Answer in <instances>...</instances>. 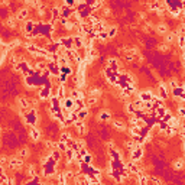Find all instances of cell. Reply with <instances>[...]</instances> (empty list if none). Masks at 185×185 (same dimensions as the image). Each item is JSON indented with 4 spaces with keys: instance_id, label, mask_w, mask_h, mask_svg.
<instances>
[{
    "instance_id": "cell-1",
    "label": "cell",
    "mask_w": 185,
    "mask_h": 185,
    "mask_svg": "<svg viewBox=\"0 0 185 185\" xmlns=\"http://www.w3.org/2000/svg\"><path fill=\"white\" fill-rule=\"evenodd\" d=\"M61 48H64V51H70V49H75L74 46V36H62L57 41Z\"/></svg>"
},
{
    "instance_id": "cell-2",
    "label": "cell",
    "mask_w": 185,
    "mask_h": 185,
    "mask_svg": "<svg viewBox=\"0 0 185 185\" xmlns=\"http://www.w3.org/2000/svg\"><path fill=\"white\" fill-rule=\"evenodd\" d=\"M25 122H26V124L35 127V124L38 122V113H36V110H33V109L29 110V113H26V116H25Z\"/></svg>"
},
{
    "instance_id": "cell-3",
    "label": "cell",
    "mask_w": 185,
    "mask_h": 185,
    "mask_svg": "<svg viewBox=\"0 0 185 185\" xmlns=\"http://www.w3.org/2000/svg\"><path fill=\"white\" fill-rule=\"evenodd\" d=\"M138 99L145 101V103H153V100L156 99V97H155V94H153L152 91H139Z\"/></svg>"
},
{
    "instance_id": "cell-4",
    "label": "cell",
    "mask_w": 185,
    "mask_h": 185,
    "mask_svg": "<svg viewBox=\"0 0 185 185\" xmlns=\"http://www.w3.org/2000/svg\"><path fill=\"white\" fill-rule=\"evenodd\" d=\"M143 156V147L142 146H135L130 151V159H132L133 162H138L140 161Z\"/></svg>"
},
{
    "instance_id": "cell-5",
    "label": "cell",
    "mask_w": 185,
    "mask_h": 185,
    "mask_svg": "<svg viewBox=\"0 0 185 185\" xmlns=\"http://www.w3.org/2000/svg\"><path fill=\"white\" fill-rule=\"evenodd\" d=\"M14 68H16L18 71L23 72V74H25L26 77L32 74V68H30V66L28 65V62H26V61H20L19 64H16V65H14Z\"/></svg>"
},
{
    "instance_id": "cell-6",
    "label": "cell",
    "mask_w": 185,
    "mask_h": 185,
    "mask_svg": "<svg viewBox=\"0 0 185 185\" xmlns=\"http://www.w3.org/2000/svg\"><path fill=\"white\" fill-rule=\"evenodd\" d=\"M62 110H68V111H75V100L71 97H66L65 100H62Z\"/></svg>"
},
{
    "instance_id": "cell-7",
    "label": "cell",
    "mask_w": 185,
    "mask_h": 185,
    "mask_svg": "<svg viewBox=\"0 0 185 185\" xmlns=\"http://www.w3.org/2000/svg\"><path fill=\"white\" fill-rule=\"evenodd\" d=\"M97 119L100 122H110L111 120V111L110 110H100L97 114Z\"/></svg>"
},
{
    "instance_id": "cell-8",
    "label": "cell",
    "mask_w": 185,
    "mask_h": 185,
    "mask_svg": "<svg viewBox=\"0 0 185 185\" xmlns=\"http://www.w3.org/2000/svg\"><path fill=\"white\" fill-rule=\"evenodd\" d=\"M36 26H38V25L35 23L33 20H28V22H25V26H23L25 35H32L33 30L36 29Z\"/></svg>"
},
{
    "instance_id": "cell-9",
    "label": "cell",
    "mask_w": 185,
    "mask_h": 185,
    "mask_svg": "<svg viewBox=\"0 0 185 185\" xmlns=\"http://www.w3.org/2000/svg\"><path fill=\"white\" fill-rule=\"evenodd\" d=\"M172 91H174V99L179 100V101H185V90L182 88V86L176 87L175 90H172Z\"/></svg>"
},
{
    "instance_id": "cell-10",
    "label": "cell",
    "mask_w": 185,
    "mask_h": 185,
    "mask_svg": "<svg viewBox=\"0 0 185 185\" xmlns=\"http://www.w3.org/2000/svg\"><path fill=\"white\" fill-rule=\"evenodd\" d=\"M107 68H110L116 74H119V62H117V59L116 58H109L107 59Z\"/></svg>"
},
{
    "instance_id": "cell-11",
    "label": "cell",
    "mask_w": 185,
    "mask_h": 185,
    "mask_svg": "<svg viewBox=\"0 0 185 185\" xmlns=\"http://www.w3.org/2000/svg\"><path fill=\"white\" fill-rule=\"evenodd\" d=\"M74 46H75V49H80V48L86 46V38L82 35H75L74 36Z\"/></svg>"
},
{
    "instance_id": "cell-12",
    "label": "cell",
    "mask_w": 185,
    "mask_h": 185,
    "mask_svg": "<svg viewBox=\"0 0 185 185\" xmlns=\"http://www.w3.org/2000/svg\"><path fill=\"white\" fill-rule=\"evenodd\" d=\"M158 93H159V99L161 100H166L169 97V93H168V87L165 84H159L158 87Z\"/></svg>"
},
{
    "instance_id": "cell-13",
    "label": "cell",
    "mask_w": 185,
    "mask_h": 185,
    "mask_svg": "<svg viewBox=\"0 0 185 185\" xmlns=\"http://www.w3.org/2000/svg\"><path fill=\"white\" fill-rule=\"evenodd\" d=\"M22 165H23V161L22 159H19V158H12L9 162V166L12 168V169H20L22 168Z\"/></svg>"
},
{
    "instance_id": "cell-14",
    "label": "cell",
    "mask_w": 185,
    "mask_h": 185,
    "mask_svg": "<svg viewBox=\"0 0 185 185\" xmlns=\"http://www.w3.org/2000/svg\"><path fill=\"white\" fill-rule=\"evenodd\" d=\"M65 86H64V84H59V86H58V88H57V93H55V95H57V97H58V99H59V100H61V101H62V100H65L66 99V93H65Z\"/></svg>"
},
{
    "instance_id": "cell-15",
    "label": "cell",
    "mask_w": 185,
    "mask_h": 185,
    "mask_svg": "<svg viewBox=\"0 0 185 185\" xmlns=\"http://www.w3.org/2000/svg\"><path fill=\"white\" fill-rule=\"evenodd\" d=\"M165 41H166L168 45L172 43V42H175V41H178V33H176V32H168L165 35Z\"/></svg>"
},
{
    "instance_id": "cell-16",
    "label": "cell",
    "mask_w": 185,
    "mask_h": 185,
    "mask_svg": "<svg viewBox=\"0 0 185 185\" xmlns=\"http://www.w3.org/2000/svg\"><path fill=\"white\" fill-rule=\"evenodd\" d=\"M155 30H156L158 35H166V33H168V26H166L165 23H158Z\"/></svg>"
},
{
    "instance_id": "cell-17",
    "label": "cell",
    "mask_w": 185,
    "mask_h": 185,
    "mask_svg": "<svg viewBox=\"0 0 185 185\" xmlns=\"http://www.w3.org/2000/svg\"><path fill=\"white\" fill-rule=\"evenodd\" d=\"M39 97L42 100L49 99V97H51V88H49V87H42V90L39 93Z\"/></svg>"
},
{
    "instance_id": "cell-18",
    "label": "cell",
    "mask_w": 185,
    "mask_h": 185,
    "mask_svg": "<svg viewBox=\"0 0 185 185\" xmlns=\"http://www.w3.org/2000/svg\"><path fill=\"white\" fill-rule=\"evenodd\" d=\"M145 101H142V100H136V101H133V106H135V109H136V111H145Z\"/></svg>"
},
{
    "instance_id": "cell-19",
    "label": "cell",
    "mask_w": 185,
    "mask_h": 185,
    "mask_svg": "<svg viewBox=\"0 0 185 185\" xmlns=\"http://www.w3.org/2000/svg\"><path fill=\"white\" fill-rule=\"evenodd\" d=\"M87 116H88V109H82V110H78L77 111V119L81 120V122H84L87 119Z\"/></svg>"
},
{
    "instance_id": "cell-20",
    "label": "cell",
    "mask_w": 185,
    "mask_h": 185,
    "mask_svg": "<svg viewBox=\"0 0 185 185\" xmlns=\"http://www.w3.org/2000/svg\"><path fill=\"white\" fill-rule=\"evenodd\" d=\"M113 127L119 132H123V130H126V124L122 120H113Z\"/></svg>"
},
{
    "instance_id": "cell-21",
    "label": "cell",
    "mask_w": 185,
    "mask_h": 185,
    "mask_svg": "<svg viewBox=\"0 0 185 185\" xmlns=\"http://www.w3.org/2000/svg\"><path fill=\"white\" fill-rule=\"evenodd\" d=\"M28 14H29V10L25 7V9H19V12H18V14H16V19H19V20H25L26 18H28Z\"/></svg>"
},
{
    "instance_id": "cell-22",
    "label": "cell",
    "mask_w": 185,
    "mask_h": 185,
    "mask_svg": "<svg viewBox=\"0 0 185 185\" xmlns=\"http://www.w3.org/2000/svg\"><path fill=\"white\" fill-rule=\"evenodd\" d=\"M127 169H129V171H130V172H132V174H139V172H140V171H139V166H138V162H129V163H127Z\"/></svg>"
},
{
    "instance_id": "cell-23",
    "label": "cell",
    "mask_w": 185,
    "mask_h": 185,
    "mask_svg": "<svg viewBox=\"0 0 185 185\" xmlns=\"http://www.w3.org/2000/svg\"><path fill=\"white\" fill-rule=\"evenodd\" d=\"M138 181H139V185H147L149 178H147L143 172H139V174H138Z\"/></svg>"
},
{
    "instance_id": "cell-24",
    "label": "cell",
    "mask_w": 185,
    "mask_h": 185,
    "mask_svg": "<svg viewBox=\"0 0 185 185\" xmlns=\"http://www.w3.org/2000/svg\"><path fill=\"white\" fill-rule=\"evenodd\" d=\"M172 165H174V169H182V168L185 166V161L182 159V158H178L176 161H174Z\"/></svg>"
},
{
    "instance_id": "cell-25",
    "label": "cell",
    "mask_w": 185,
    "mask_h": 185,
    "mask_svg": "<svg viewBox=\"0 0 185 185\" xmlns=\"http://www.w3.org/2000/svg\"><path fill=\"white\" fill-rule=\"evenodd\" d=\"M155 113H156V116L158 117H161V119H163L166 116V113H168V110L163 107V106H161V107H158L156 110H155Z\"/></svg>"
},
{
    "instance_id": "cell-26",
    "label": "cell",
    "mask_w": 185,
    "mask_h": 185,
    "mask_svg": "<svg viewBox=\"0 0 185 185\" xmlns=\"http://www.w3.org/2000/svg\"><path fill=\"white\" fill-rule=\"evenodd\" d=\"M30 138H32V140H39V138H41V132H39L36 127H32L30 129Z\"/></svg>"
},
{
    "instance_id": "cell-27",
    "label": "cell",
    "mask_w": 185,
    "mask_h": 185,
    "mask_svg": "<svg viewBox=\"0 0 185 185\" xmlns=\"http://www.w3.org/2000/svg\"><path fill=\"white\" fill-rule=\"evenodd\" d=\"M100 95H101V90H100V88H90V91H88V97L99 99Z\"/></svg>"
},
{
    "instance_id": "cell-28",
    "label": "cell",
    "mask_w": 185,
    "mask_h": 185,
    "mask_svg": "<svg viewBox=\"0 0 185 185\" xmlns=\"http://www.w3.org/2000/svg\"><path fill=\"white\" fill-rule=\"evenodd\" d=\"M59 70H61V74H65V75H71L72 74V66L70 65V64L65 66H61Z\"/></svg>"
},
{
    "instance_id": "cell-29",
    "label": "cell",
    "mask_w": 185,
    "mask_h": 185,
    "mask_svg": "<svg viewBox=\"0 0 185 185\" xmlns=\"http://www.w3.org/2000/svg\"><path fill=\"white\" fill-rule=\"evenodd\" d=\"M126 111H127L130 116H136V114H138V111H136V109H135L133 103H129V104L126 106Z\"/></svg>"
},
{
    "instance_id": "cell-30",
    "label": "cell",
    "mask_w": 185,
    "mask_h": 185,
    "mask_svg": "<svg viewBox=\"0 0 185 185\" xmlns=\"http://www.w3.org/2000/svg\"><path fill=\"white\" fill-rule=\"evenodd\" d=\"M97 101H99V99H95V97H88L86 101L87 109H88V107H94V106L97 104Z\"/></svg>"
},
{
    "instance_id": "cell-31",
    "label": "cell",
    "mask_w": 185,
    "mask_h": 185,
    "mask_svg": "<svg viewBox=\"0 0 185 185\" xmlns=\"http://www.w3.org/2000/svg\"><path fill=\"white\" fill-rule=\"evenodd\" d=\"M117 35V26H110L109 30H107V36L109 38H114Z\"/></svg>"
},
{
    "instance_id": "cell-32",
    "label": "cell",
    "mask_w": 185,
    "mask_h": 185,
    "mask_svg": "<svg viewBox=\"0 0 185 185\" xmlns=\"http://www.w3.org/2000/svg\"><path fill=\"white\" fill-rule=\"evenodd\" d=\"M178 45L182 49V52L185 51V35H178Z\"/></svg>"
},
{
    "instance_id": "cell-33",
    "label": "cell",
    "mask_w": 185,
    "mask_h": 185,
    "mask_svg": "<svg viewBox=\"0 0 185 185\" xmlns=\"http://www.w3.org/2000/svg\"><path fill=\"white\" fill-rule=\"evenodd\" d=\"M28 155H29L28 149H26V147H25V149H20V152L18 153V158H19V159H22V161H23L25 158H28Z\"/></svg>"
},
{
    "instance_id": "cell-34",
    "label": "cell",
    "mask_w": 185,
    "mask_h": 185,
    "mask_svg": "<svg viewBox=\"0 0 185 185\" xmlns=\"http://www.w3.org/2000/svg\"><path fill=\"white\" fill-rule=\"evenodd\" d=\"M70 147H68V145L66 143H64V142H58V151L59 152H66Z\"/></svg>"
},
{
    "instance_id": "cell-35",
    "label": "cell",
    "mask_w": 185,
    "mask_h": 185,
    "mask_svg": "<svg viewBox=\"0 0 185 185\" xmlns=\"http://www.w3.org/2000/svg\"><path fill=\"white\" fill-rule=\"evenodd\" d=\"M158 49H159V51H162V52H166V51L169 49V45H168V43H166V42H165V43H161Z\"/></svg>"
},
{
    "instance_id": "cell-36",
    "label": "cell",
    "mask_w": 185,
    "mask_h": 185,
    "mask_svg": "<svg viewBox=\"0 0 185 185\" xmlns=\"http://www.w3.org/2000/svg\"><path fill=\"white\" fill-rule=\"evenodd\" d=\"M14 22H16V20H14V18H9V19H7V22H6V25H7L9 28H14V26H16V23H14Z\"/></svg>"
},
{
    "instance_id": "cell-37",
    "label": "cell",
    "mask_w": 185,
    "mask_h": 185,
    "mask_svg": "<svg viewBox=\"0 0 185 185\" xmlns=\"http://www.w3.org/2000/svg\"><path fill=\"white\" fill-rule=\"evenodd\" d=\"M178 114H179L181 119H184V122H185V107H179V109H178Z\"/></svg>"
},
{
    "instance_id": "cell-38",
    "label": "cell",
    "mask_w": 185,
    "mask_h": 185,
    "mask_svg": "<svg viewBox=\"0 0 185 185\" xmlns=\"http://www.w3.org/2000/svg\"><path fill=\"white\" fill-rule=\"evenodd\" d=\"M91 159H93V158H91V155H88V153H87L86 156L82 158V162H84V163H87V165H90V163H91Z\"/></svg>"
},
{
    "instance_id": "cell-39",
    "label": "cell",
    "mask_w": 185,
    "mask_h": 185,
    "mask_svg": "<svg viewBox=\"0 0 185 185\" xmlns=\"http://www.w3.org/2000/svg\"><path fill=\"white\" fill-rule=\"evenodd\" d=\"M51 156L54 158V159H55V161H59V158H61V153H59V151H54L52 152V155H51Z\"/></svg>"
},
{
    "instance_id": "cell-40",
    "label": "cell",
    "mask_w": 185,
    "mask_h": 185,
    "mask_svg": "<svg viewBox=\"0 0 185 185\" xmlns=\"http://www.w3.org/2000/svg\"><path fill=\"white\" fill-rule=\"evenodd\" d=\"M176 33H178V35H185V25H179V28H178Z\"/></svg>"
},
{
    "instance_id": "cell-41",
    "label": "cell",
    "mask_w": 185,
    "mask_h": 185,
    "mask_svg": "<svg viewBox=\"0 0 185 185\" xmlns=\"http://www.w3.org/2000/svg\"><path fill=\"white\" fill-rule=\"evenodd\" d=\"M149 181H152V182H153L155 185H162L161 181L158 179V178H155V176H151V178H149Z\"/></svg>"
},
{
    "instance_id": "cell-42",
    "label": "cell",
    "mask_w": 185,
    "mask_h": 185,
    "mask_svg": "<svg viewBox=\"0 0 185 185\" xmlns=\"http://www.w3.org/2000/svg\"><path fill=\"white\" fill-rule=\"evenodd\" d=\"M169 86H171L172 90H175L176 87H179V86H178V82H176V80H171V82H169Z\"/></svg>"
},
{
    "instance_id": "cell-43",
    "label": "cell",
    "mask_w": 185,
    "mask_h": 185,
    "mask_svg": "<svg viewBox=\"0 0 185 185\" xmlns=\"http://www.w3.org/2000/svg\"><path fill=\"white\" fill-rule=\"evenodd\" d=\"M35 174H36V172H35V168H33V166H29V175L33 176Z\"/></svg>"
},
{
    "instance_id": "cell-44",
    "label": "cell",
    "mask_w": 185,
    "mask_h": 185,
    "mask_svg": "<svg viewBox=\"0 0 185 185\" xmlns=\"http://www.w3.org/2000/svg\"><path fill=\"white\" fill-rule=\"evenodd\" d=\"M181 59H182V62H184V65H185V51L182 52V55H181Z\"/></svg>"
},
{
    "instance_id": "cell-45",
    "label": "cell",
    "mask_w": 185,
    "mask_h": 185,
    "mask_svg": "<svg viewBox=\"0 0 185 185\" xmlns=\"http://www.w3.org/2000/svg\"><path fill=\"white\" fill-rule=\"evenodd\" d=\"M182 14H184V18H185V10H184V12H182Z\"/></svg>"
},
{
    "instance_id": "cell-46",
    "label": "cell",
    "mask_w": 185,
    "mask_h": 185,
    "mask_svg": "<svg viewBox=\"0 0 185 185\" xmlns=\"http://www.w3.org/2000/svg\"><path fill=\"white\" fill-rule=\"evenodd\" d=\"M184 151H185V142H184Z\"/></svg>"
}]
</instances>
